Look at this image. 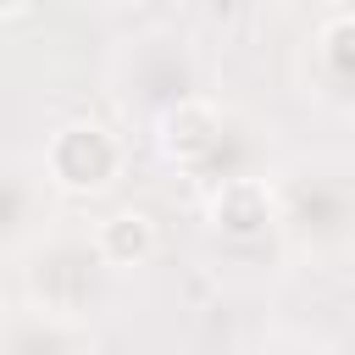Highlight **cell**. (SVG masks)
<instances>
[{
  "instance_id": "1",
  "label": "cell",
  "mask_w": 355,
  "mask_h": 355,
  "mask_svg": "<svg viewBox=\"0 0 355 355\" xmlns=\"http://www.w3.org/2000/svg\"><path fill=\"white\" fill-rule=\"evenodd\" d=\"M105 83H111L116 111L133 128L150 133L161 111H172L178 100H189V94L205 89V61H200V50H194L189 33L155 22V28H139V33L116 39Z\"/></svg>"
},
{
  "instance_id": "2",
  "label": "cell",
  "mask_w": 355,
  "mask_h": 355,
  "mask_svg": "<svg viewBox=\"0 0 355 355\" xmlns=\"http://www.w3.org/2000/svg\"><path fill=\"white\" fill-rule=\"evenodd\" d=\"M44 183L67 200H100L122 183L128 172V144L105 128V122H89V116H72L61 122L50 139H44Z\"/></svg>"
},
{
  "instance_id": "3",
  "label": "cell",
  "mask_w": 355,
  "mask_h": 355,
  "mask_svg": "<svg viewBox=\"0 0 355 355\" xmlns=\"http://www.w3.org/2000/svg\"><path fill=\"white\" fill-rule=\"evenodd\" d=\"M277 211L288 227H300L316 244H338L355 233V178L338 172L327 178L322 166H300L294 178L277 183Z\"/></svg>"
},
{
  "instance_id": "4",
  "label": "cell",
  "mask_w": 355,
  "mask_h": 355,
  "mask_svg": "<svg viewBox=\"0 0 355 355\" xmlns=\"http://www.w3.org/2000/svg\"><path fill=\"white\" fill-rule=\"evenodd\" d=\"M150 139H155V155H161L166 166L200 178V172H211V166L222 161V144H227V111L200 89V94L178 100L172 111H161L155 128H150Z\"/></svg>"
},
{
  "instance_id": "5",
  "label": "cell",
  "mask_w": 355,
  "mask_h": 355,
  "mask_svg": "<svg viewBox=\"0 0 355 355\" xmlns=\"http://www.w3.org/2000/svg\"><path fill=\"white\" fill-rule=\"evenodd\" d=\"M205 222L227 244H261L266 233L283 227L277 183H266L261 172H227V178H216V189L205 194Z\"/></svg>"
},
{
  "instance_id": "6",
  "label": "cell",
  "mask_w": 355,
  "mask_h": 355,
  "mask_svg": "<svg viewBox=\"0 0 355 355\" xmlns=\"http://www.w3.org/2000/svg\"><path fill=\"white\" fill-rule=\"evenodd\" d=\"M155 244H161L155 216H150V211H139V205H122V211H111V216L94 227V250L105 255V266H111V272L144 266V261L155 255Z\"/></svg>"
},
{
  "instance_id": "7",
  "label": "cell",
  "mask_w": 355,
  "mask_h": 355,
  "mask_svg": "<svg viewBox=\"0 0 355 355\" xmlns=\"http://www.w3.org/2000/svg\"><path fill=\"white\" fill-rule=\"evenodd\" d=\"M311 55H316V72H322L316 94H333V89L355 94V11L327 17L311 33Z\"/></svg>"
},
{
  "instance_id": "8",
  "label": "cell",
  "mask_w": 355,
  "mask_h": 355,
  "mask_svg": "<svg viewBox=\"0 0 355 355\" xmlns=\"http://www.w3.org/2000/svg\"><path fill=\"white\" fill-rule=\"evenodd\" d=\"M39 316L44 322L6 333V344L11 349H89L94 344V333L83 327V316H61V311H39Z\"/></svg>"
},
{
  "instance_id": "9",
  "label": "cell",
  "mask_w": 355,
  "mask_h": 355,
  "mask_svg": "<svg viewBox=\"0 0 355 355\" xmlns=\"http://www.w3.org/2000/svg\"><path fill=\"white\" fill-rule=\"evenodd\" d=\"M189 11L200 22H211V28H239L244 17L261 11V0H189Z\"/></svg>"
},
{
  "instance_id": "10",
  "label": "cell",
  "mask_w": 355,
  "mask_h": 355,
  "mask_svg": "<svg viewBox=\"0 0 355 355\" xmlns=\"http://www.w3.org/2000/svg\"><path fill=\"white\" fill-rule=\"evenodd\" d=\"M28 216V200H22V178L17 172H0V239H11Z\"/></svg>"
},
{
  "instance_id": "11",
  "label": "cell",
  "mask_w": 355,
  "mask_h": 355,
  "mask_svg": "<svg viewBox=\"0 0 355 355\" xmlns=\"http://www.w3.org/2000/svg\"><path fill=\"white\" fill-rule=\"evenodd\" d=\"M33 0H0V22H11V17H22Z\"/></svg>"
},
{
  "instance_id": "12",
  "label": "cell",
  "mask_w": 355,
  "mask_h": 355,
  "mask_svg": "<svg viewBox=\"0 0 355 355\" xmlns=\"http://www.w3.org/2000/svg\"><path fill=\"white\" fill-rule=\"evenodd\" d=\"M94 6H122V0H94Z\"/></svg>"
},
{
  "instance_id": "13",
  "label": "cell",
  "mask_w": 355,
  "mask_h": 355,
  "mask_svg": "<svg viewBox=\"0 0 355 355\" xmlns=\"http://www.w3.org/2000/svg\"><path fill=\"white\" fill-rule=\"evenodd\" d=\"M344 6H355V0H344Z\"/></svg>"
}]
</instances>
